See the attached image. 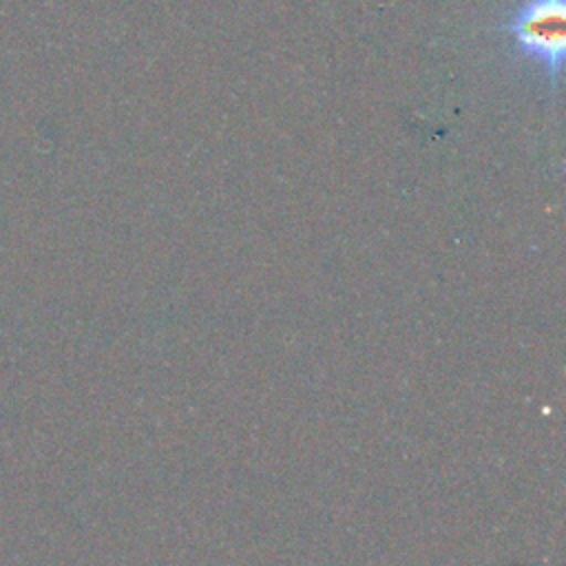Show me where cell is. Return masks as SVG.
Wrapping results in <instances>:
<instances>
[{
	"mask_svg": "<svg viewBox=\"0 0 566 566\" xmlns=\"http://www.w3.org/2000/svg\"><path fill=\"white\" fill-rule=\"evenodd\" d=\"M564 0H520L502 24V31L515 55L542 71L548 82H555L564 62Z\"/></svg>",
	"mask_w": 566,
	"mask_h": 566,
	"instance_id": "cell-1",
	"label": "cell"
}]
</instances>
